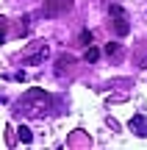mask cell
<instances>
[{
	"label": "cell",
	"mask_w": 147,
	"mask_h": 150,
	"mask_svg": "<svg viewBox=\"0 0 147 150\" xmlns=\"http://www.w3.org/2000/svg\"><path fill=\"white\" fill-rule=\"evenodd\" d=\"M111 17H114V31L120 33V36H125V33L131 31V25H128V14L120 8V6H111Z\"/></svg>",
	"instance_id": "obj_1"
},
{
	"label": "cell",
	"mask_w": 147,
	"mask_h": 150,
	"mask_svg": "<svg viewBox=\"0 0 147 150\" xmlns=\"http://www.w3.org/2000/svg\"><path fill=\"white\" fill-rule=\"evenodd\" d=\"M78 42H81V45H86V47H89V45H92V33H89V31H81Z\"/></svg>",
	"instance_id": "obj_6"
},
{
	"label": "cell",
	"mask_w": 147,
	"mask_h": 150,
	"mask_svg": "<svg viewBox=\"0 0 147 150\" xmlns=\"http://www.w3.org/2000/svg\"><path fill=\"white\" fill-rule=\"evenodd\" d=\"M6 33H8V22H6L3 17H0V45L6 42Z\"/></svg>",
	"instance_id": "obj_5"
},
{
	"label": "cell",
	"mask_w": 147,
	"mask_h": 150,
	"mask_svg": "<svg viewBox=\"0 0 147 150\" xmlns=\"http://www.w3.org/2000/svg\"><path fill=\"white\" fill-rule=\"evenodd\" d=\"M72 6V0H44V14L47 17H58Z\"/></svg>",
	"instance_id": "obj_2"
},
{
	"label": "cell",
	"mask_w": 147,
	"mask_h": 150,
	"mask_svg": "<svg viewBox=\"0 0 147 150\" xmlns=\"http://www.w3.org/2000/svg\"><path fill=\"white\" fill-rule=\"evenodd\" d=\"M106 53H108V56H117V53H120V45H117V42H108V45H106Z\"/></svg>",
	"instance_id": "obj_8"
},
{
	"label": "cell",
	"mask_w": 147,
	"mask_h": 150,
	"mask_svg": "<svg viewBox=\"0 0 147 150\" xmlns=\"http://www.w3.org/2000/svg\"><path fill=\"white\" fill-rule=\"evenodd\" d=\"M17 134H20V139H22V142H25V145H28V142H31V131H28V128H25V125H22V128H20V131H17Z\"/></svg>",
	"instance_id": "obj_7"
},
{
	"label": "cell",
	"mask_w": 147,
	"mask_h": 150,
	"mask_svg": "<svg viewBox=\"0 0 147 150\" xmlns=\"http://www.w3.org/2000/svg\"><path fill=\"white\" fill-rule=\"evenodd\" d=\"M83 59H86V61H97V59H100V50L89 45V47H86V53H83Z\"/></svg>",
	"instance_id": "obj_4"
},
{
	"label": "cell",
	"mask_w": 147,
	"mask_h": 150,
	"mask_svg": "<svg viewBox=\"0 0 147 150\" xmlns=\"http://www.w3.org/2000/svg\"><path fill=\"white\" fill-rule=\"evenodd\" d=\"M131 131H136L139 136H147V120L142 117V114H136V117L131 120Z\"/></svg>",
	"instance_id": "obj_3"
}]
</instances>
